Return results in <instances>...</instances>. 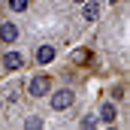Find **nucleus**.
Instances as JSON below:
<instances>
[{"mask_svg":"<svg viewBox=\"0 0 130 130\" xmlns=\"http://www.w3.org/2000/svg\"><path fill=\"white\" fill-rule=\"evenodd\" d=\"M112 100H115V103H118V100H124V88H115V91H112Z\"/></svg>","mask_w":130,"mask_h":130,"instance_id":"f8f14e48","label":"nucleus"},{"mask_svg":"<svg viewBox=\"0 0 130 130\" xmlns=\"http://www.w3.org/2000/svg\"><path fill=\"white\" fill-rule=\"evenodd\" d=\"M21 94H24V79H18V82H9V85H6V94H3V100H9V103H18V100H21Z\"/></svg>","mask_w":130,"mask_h":130,"instance_id":"6e6552de","label":"nucleus"},{"mask_svg":"<svg viewBox=\"0 0 130 130\" xmlns=\"http://www.w3.org/2000/svg\"><path fill=\"white\" fill-rule=\"evenodd\" d=\"M21 67H24V55H21L18 48L9 45V48L0 55V70H3V73H18Z\"/></svg>","mask_w":130,"mask_h":130,"instance_id":"7ed1b4c3","label":"nucleus"},{"mask_svg":"<svg viewBox=\"0 0 130 130\" xmlns=\"http://www.w3.org/2000/svg\"><path fill=\"white\" fill-rule=\"evenodd\" d=\"M48 103L55 112H67L76 106V91L73 88H58V91H48Z\"/></svg>","mask_w":130,"mask_h":130,"instance_id":"f03ea898","label":"nucleus"},{"mask_svg":"<svg viewBox=\"0 0 130 130\" xmlns=\"http://www.w3.org/2000/svg\"><path fill=\"white\" fill-rule=\"evenodd\" d=\"M24 127H27V130H42L45 121H42L39 115H27V118H24Z\"/></svg>","mask_w":130,"mask_h":130,"instance_id":"1a4fd4ad","label":"nucleus"},{"mask_svg":"<svg viewBox=\"0 0 130 130\" xmlns=\"http://www.w3.org/2000/svg\"><path fill=\"white\" fill-rule=\"evenodd\" d=\"M18 36H21V30H18V24L15 21H3L0 24V42L9 48V45H15L18 42Z\"/></svg>","mask_w":130,"mask_h":130,"instance_id":"39448f33","label":"nucleus"},{"mask_svg":"<svg viewBox=\"0 0 130 130\" xmlns=\"http://www.w3.org/2000/svg\"><path fill=\"white\" fill-rule=\"evenodd\" d=\"M48 91H52V79H48L45 73H36V76H30V79L24 82V94L33 97V100L48 97Z\"/></svg>","mask_w":130,"mask_h":130,"instance_id":"f257e3e1","label":"nucleus"},{"mask_svg":"<svg viewBox=\"0 0 130 130\" xmlns=\"http://www.w3.org/2000/svg\"><path fill=\"white\" fill-rule=\"evenodd\" d=\"M55 55H58V52H55V45H52V42H42V45H36L33 61H36L39 67H48L52 61H55Z\"/></svg>","mask_w":130,"mask_h":130,"instance_id":"0eeeda50","label":"nucleus"},{"mask_svg":"<svg viewBox=\"0 0 130 130\" xmlns=\"http://www.w3.org/2000/svg\"><path fill=\"white\" fill-rule=\"evenodd\" d=\"M109 3H112V6H115V3H121V0H109Z\"/></svg>","mask_w":130,"mask_h":130,"instance_id":"ddd939ff","label":"nucleus"},{"mask_svg":"<svg viewBox=\"0 0 130 130\" xmlns=\"http://www.w3.org/2000/svg\"><path fill=\"white\" fill-rule=\"evenodd\" d=\"M6 6H9L12 12H24V9L30 6V0H6Z\"/></svg>","mask_w":130,"mask_h":130,"instance_id":"9d476101","label":"nucleus"},{"mask_svg":"<svg viewBox=\"0 0 130 130\" xmlns=\"http://www.w3.org/2000/svg\"><path fill=\"white\" fill-rule=\"evenodd\" d=\"M73 3H85V0H73Z\"/></svg>","mask_w":130,"mask_h":130,"instance_id":"2eb2a0df","label":"nucleus"},{"mask_svg":"<svg viewBox=\"0 0 130 130\" xmlns=\"http://www.w3.org/2000/svg\"><path fill=\"white\" fill-rule=\"evenodd\" d=\"M3 103H6V100H3V97H0V109H3Z\"/></svg>","mask_w":130,"mask_h":130,"instance_id":"4468645a","label":"nucleus"},{"mask_svg":"<svg viewBox=\"0 0 130 130\" xmlns=\"http://www.w3.org/2000/svg\"><path fill=\"white\" fill-rule=\"evenodd\" d=\"M82 127H97V115H88V118H82Z\"/></svg>","mask_w":130,"mask_h":130,"instance_id":"9b49d317","label":"nucleus"},{"mask_svg":"<svg viewBox=\"0 0 130 130\" xmlns=\"http://www.w3.org/2000/svg\"><path fill=\"white\" fill-rule=\"evenodd\" d=\"M100 12H103L100 0H85V3H82V21H85V24L100 21Z\"/></svg>","mask_w":130,"mask_h":130,"instance_id":"423d86ee","label":"nucleus"},{"mask_svg":"<svg viewBox=\"0 0 130 130\" xmlns=\"http://www.w3.org/2000/svg\"><path fill=\"white\" fill-rule=\"evenodd\" d=\"M118 121V103L115 100H103L97 109V124H115Z\"/></svg>","mask_w":130,"mask_h":130,"instance_id":"20e7f679","label":"nucleus"}]
</instances>
